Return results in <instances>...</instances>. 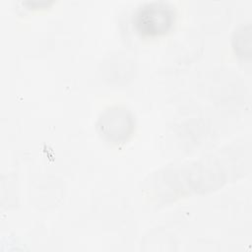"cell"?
Masks as SVG:
<instances>
[{"mask_svg":"<svg viewBox=\"0 0 252 252\" xmlns=\"http://www.w3.org/2000/svg\"><path fill=\"white\" fill-rule=\"evenodd\" d=\"M136 31L144 36L165 33L174 22L172 7L164 2H151L140 6L133 18Z\"/></svg>","mask_w":252,"mask_h":252,"instance_id":"1","label":"cell"},{"mask_svg":"<svg viewBox=\"0 0 252 252\" xmlns=\"http://www.w3.org/2000/svg\"><path fill=\"white\" fill-rule=\"evenodd\" d=\"M127 122H131V119L126 116V112H120L118 110L110 111V115H107L103 119L101 118V124L99 127H101L102 133L104 135H107L110 137L117 135L120 136L122 134H129L128 127H131L132 125Z\"/></svg>","mask_w":252,"mask_h":252,"instance_id":"2","label":"cell"}]
</instances>
